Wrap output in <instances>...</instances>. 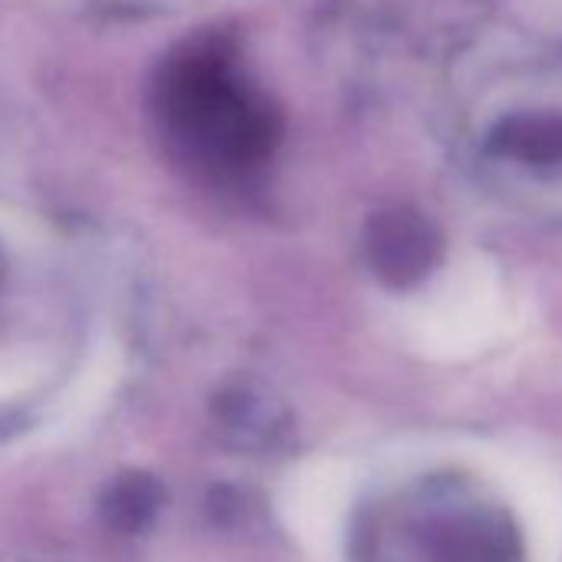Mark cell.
<instances>
[{"label":"cell","mask_w":562,"mask_h":562,"mask_svg":"<svg viewBox=\"0 0 562 562\" xmlns=\"http://www.w3.org/2000/svg\"><path fill=\"white\" fill-rule=\"evenodd\" d=\"M513 322L496 268L470 258L450 268L407 315L411 341L430 358H467L493 345Z\"/></svg>","instance_id":"6da1fadb"},{"label":"cell","mask_w":562,"mask_h":562,"mask_svg":"<svg viewBox=\"0 0 562 562\" xmlns=\"http://www.w3.org/2000/svg\"><path fill=\"white\" fill-rule=\"evenodd\" d=\"M351 493V476L335 460H315L302 467L289 486L281 509L299 536L302 549L315 562H338L341 559V529H345V506Z\"/></svg>","instance_id":"7a4b0ae2"},{"label":"cell","mask_w":562,"mask_h":562,"mask_svg":"<svg viewBox=\"0 0 562 562\" xmlns=\"http://www.w3.org/2000/svg\"><path fill=\"white\" fill-rule=\"evenodd\" d=\"M499 463L503 483L509 486L513 503L522 516L536 562H555L562 549V496L555 473L526 457H506Z\"/></svg>","instance_id":"3957f363"}]
</instances>
